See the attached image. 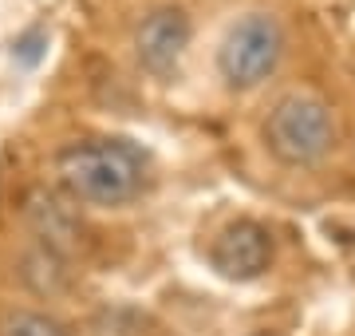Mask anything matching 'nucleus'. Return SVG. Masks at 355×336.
I'll list each match as a JSON object with an SVG mask.
<instances>
[{"instance_id": "nucleus-9", "label": "nucleus", "mask_w": 355, "mask_h": 336, "mask_svg": "<svg viewBox=\"0 0 355 336\" xmlns=\"http://www.w3.org/2000/svg\"><path fill=\"white\" fill-rule=\"evenodd\" d=\"M44 44H48L44 28H32L24 40H16V60H20V64H36L40 52H44Z\"/></svg>"}, {"instance_id": "nucleus-8", "label": "nucleus", "mask_w": 355, "mask_h": 336, "mask_svg": "<svg viewBox=\"0 0 355 336\" xmlns=\"http://www.w3.org/2000/svg\"><path fill=\"white\" fill-rule=\"evenodd\" d=\"M24 277L36 285L40 293H55V289L64 285V258H55V253H48V249H36V253L28 258Z\"/></svg>"}, {"instance_id": "nucleus-2", "label": "nucleus", "mask_w": 355, "mask_h": 336, "mask_svg": "<svg viewBox=\"0 0 355 336\" xmlns=\"http://www.w3.org/2000/svg\"><path fill=\"white\" fill-rule=\"evenodd\" d=\"M265 142L268 151L288 162V167H312L331 151L336 142V119L331 107L308 91H292L284 95L265 123Z\"/></svg>"}, {"instance_id": "nucleus-4", "label": "nucleus", "mask_w": 355, "mask_h": 336, "mask_svg": "<svg viewBox=\"0 0 355 336\" xmlns=\"http://www.w3.org/2000/svg\"><path fill=\"white\" fill-rule=\"evenodd\" d=\"M209 261H214V269L221 277H229V281H253V277H261L268 269V261H272V237L257 221H233L214 242Z\"/></svg>"}, {"instance_id": "nucleus-10", "label": "nucleus", "mask_w": 355, "mask_h": 336, "mask_svg": "<svg viewBox=\"0 0 355 336\" xmlns=\"http://www.w3.org/2000/svg\"><path fill=\"white\" fill-rule=\"evenodd\" d=\"M257 336H272V333H257Z\"/></svg>"}, {"instance_id": "nucleus-7", "label": "nucleus", "mask_w": 355, "mask_h": 336, "mask_svg": "<svg viewBox=\"0 0 355 336\" xmlns=\"http://www.w3.org/2000/svg\"><path fill=\"white\" fill-rule=\"evenodd\" d=\"M0 336H71L67 324H60L55 317L44 312H8L0 321Z\"/></svg>"}, {"instance_id": "nucleus-3", "label": "nucleus", "mask_w": 355, "mask_h": 336, "mask_svg": "<svg viewBox=\"0 0 355 336\" xmlns=\"http://www.w3.org/2000/svg\"><path fill=\"white\" fill-rule=\"evenodd\" d=\"M280 56H284V32H280V24L265 12H253L229 28L225 44L217 52V67H221V79H225L229 87L249 91L277 72Z\"/></svg>"}, {"instance_id": "nucleus-1", "label": "nucleus", "mask_w": 355, "mask_h": 336, "mask_svg": "<svg viewBox=\"0 0 355 336\" xmlns=\"http://www.w3.org/2000/svg\"><path fill=\"white\" fill-rule=\"evenodd\" d=\"M146 158L127 139H87L71 142L55 158V174L67 194L83 206H127L142 190Z\"/></svg>"}, {"instance_id": "nucleus-6", "label": "nucleus", "mask_w": 355, "mask_h": 336, "mask_svg": "<svg viewBox=\"0 0 355 336\" xmlns=\"http://www.w3.org/2000/svg\"><path fill=\"white\" fill-rule=\"evenodd\" d=\"M24 218L32 226V233L40 237V249H48L55 258L76 253L79 242H83V221H79V214L60 194H51L44 186H36L24 198Z\"/></svg>"}, {"instance_id": "nucleus-5", "label": "nucleus", "mask_w": 355, "mask_h": 336, "mask_svg": "<svg viewBox=\"0 0 355 336\" xmlns=\"http://www.w3.org/2000/svg\"><path fill=\"white\" fill-rule=\"evenodd\" d=\"M190 44V16L182 8H154L135 32V52L139 64L154 76H170Z\"/></svg>"}]
</instances>
